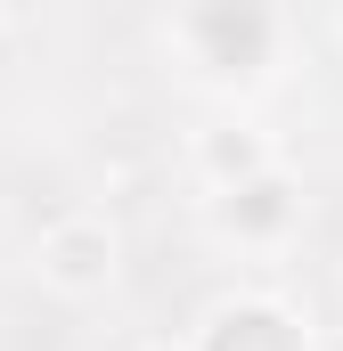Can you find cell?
Listing matches in <instances>:
<instances>
[{
	"label": "cell",
	"instance_id": "6da1fadb",
	"mask_svg": "<svg viewBox=\"0 0 343 351\" xmlns=\"http://www.w3.org/2000/svg\"><path fill=\"white\" fill-rule=\"evenodd\" d=\"M196 41L213 49L221 74H254L261 49H270V16H261V0H213L196 16Z\"/></svg>",
	"mask_w": 343,
	"mask_h": 351
},
{
	"label": "cell",
	"instance_id": "7a4b0ae2",
	"mask_svg": "<svg viewBox=\"0 0 343 351\" xmlns=\"http://www.w3.org/2000/svg\"><path fill=\"white\" fill-rule=\"evenodd\" d=\"M213 351H303V343H294V327L278 311H229L213 327Z\"/></svg>",
	"mask_w": 343,
	"mask_h": 351
},
{
	"label": "cell",
	"instance_id": "3957f363",
	"mask_svg": "<svg viewBox=\"0 0 343 351\" xmlns=\"http://www.w3.org/2000/svg\"><path fill=\"white\" fill-rule=\"evenodd\" d=\"M278 213H286V188H278V180H254V188H246V204H237V221H246V229H270Z\"/></svg>",
	"mask_w": 343,
	"mask_h": 351
},
{
	"label": "cell",
	"instance_id": "277c9868",
	"mask_svg": "<svg viewBox=\"0 0 343 351\" xmlns=\"http://www.w3.org/2000/svg\"><path fill=\"white\" fill-rule=\"evenodd\" d=\"M90 269H98V245L90 237H66V278H90Z\"/></svg>",
	"mask_w": 343,
	"mask_h": 351
}]
</instances>
